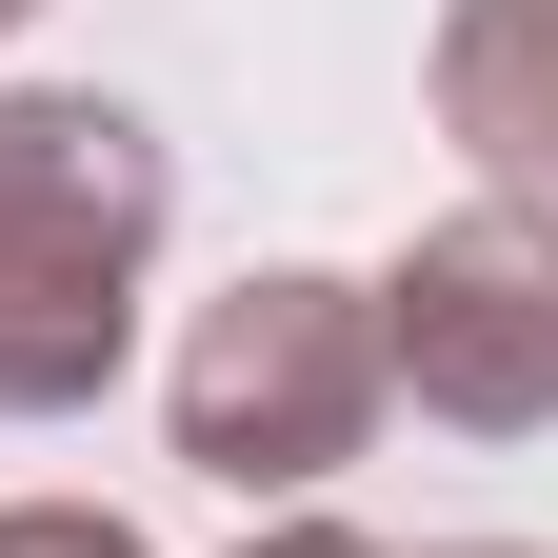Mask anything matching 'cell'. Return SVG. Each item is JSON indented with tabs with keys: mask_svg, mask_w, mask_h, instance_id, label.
I'll list each match as a JSON object with an SVG mask.
<instances>
[{
	"mask_svg": "<svg viewBox=\"0 0 558 558\" xmlns=\"http://www.w3.org/2000/svg\"><path fill=\"white\" fill-rule=\"evenodd\" d=\"M160 220H180V160L140 100H100V81L0 100V418H81L140 360Z\"/></svg>",
	"mask_w": 558,
	"mask_h": 558,
	"instance_id": "1",
	"label": "cell"
},
{
	"mask_svg": "<svg viewBox=\"0 0 558 558\" xmlns=\"http://www.w3.org/2000/svg\"><path fill=\"white\" fill-rule=\"evenodd\" d=\"M379 399H399L379 379V279H319V259H259L240 300L180 319V360H160L180 459L240 478V499H319V478L379 439Z\"/></svg>",
	"mask_w": 558,
	"mask_h": 558,
	"instance_id": "2",
	"label": "cell"
},
{
	"mask_svg": "<svg viewBox=\"0 0 558 558\" xmlns=\"http://www.w3.org/2000/svg\"><path fill=\"white\" fill-rule=\"evenodd\" d=\"M379 379L459 439H538L558 418V199L418 220V259L379 279Z\"/></svg>",
	"mask_w": 558,
	"mask_h": 558,
	"instance_id": "3",
	"label": "cell"
},
{
	"mask_svg": "<svg viewBox=\"0 0 558 558\" xmlns=\"http://www.w3.org/2000/svg\"><path fill=\"white\" fill-rule=\"evenodd\" d=\"M439 140L478 199H558V0H459L439 21Z\"/></svg>",
	"mask_w": 558,
	"mask_h": 558,
	"instance_id": "4",
	"label": "cell"
},
{
	"mask_svg": "<svg viewBox=\"0 0 558 558\" xmlns=\"http://www.w3.org/2000/svg\"><path fill=\"white\" fill-rule=\"evenodd\" d=\"M0 558H140V519H100V499H0Z\"/></svg>",
	"mask_w": 558,
	"mask_h": 558,
	"instance_id": "5",
	"label": "cell"
},
{
	"mask_svg": "<svg viewBox=\"0 0 558 558\" xmlns=\"http://www.w3.org/2000/svg\"><path fill=\"white\" fill-rule=\"evenodd\" d=\"M240 558H399V538H360V519H279V538H240Z\"/></svg>",
	"mask_w": 558,
	"mask_h": 558,
	"instance_id": "6",
	"label": "cell"
},
{
	"mask_svg": "<svg viewBox=\"0 0 558 558\" xmlns=\"http://www.w3.org/2000/svg\"><path fill=\"white\" fill-rule=\"evenodd\" d=\"M439 558H519V538H439Z\"/></svg>",
	"mask_w": 558,
	"mask_h": 558,
	"instance_id": "7",
	"label": "cell"
},
{
	"mask_svg": "<svg viewBox=\"0 0 558 558\" xmlns=\"http://www.w3.org/2000/svg\"><path fill=\"white\" fill-rule=\"evenodd\" d=\"M21 21H40V0H0V40H21Z\"/></svg>",
	"mask_w": 558,
	"mask_h": 558,
	"instance_id": "8",
	"label": "cell"
}]
</instances>
